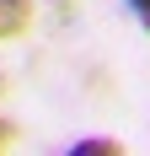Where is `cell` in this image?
Wrapping results in <instances>:
<instances>
[{"label":"cell","instance_id":"obj_1","mask_svg":"<svg viewBox=\"0 0 150 156\" xmlns=\"http://www.w3.org/2000/svg\"><path fill=\"white\" fill-rule=\"evenodd\" d=\"M32 16H38V5H32V0H0V43L22 38V32L32 27Z\"/></svg>","mask_w":150,"mask_h":156},{"label":"cell","instance_id":"obj_2","mask_svg":"<svg viewBox=\"0 0 150 156\" xmlns=\"http://www.w3.org/2000/svg\"><path fill=\"white\" fill-rule=\"evenodd\" d=\"M123 151H129V145L113 140V135H80V140L64 145V156H123Z\"/></svg>","mask_w":150,"mask_h":156},{"label":"cell","instance_id":"obj_3","mask_svg":"<svg viewBox=\"0 0 150 156\" xmlns=\"http://www.w3.org/2000/svg\"><path fill=\"white\" fill-rule=\"evenodd\" d=\"M123 11L134 16V22H139V32L150 38V0H123Z\"/></svg>","mask_w":150,"mask_h":156},{"label":"cell","instance_id":"obj_4","mask_svg":"<svg viewBox=\"0 0 150 156\" xmlns=\"http://www.w3.org/2000/svg\"><path fill=\"white\" fill-rule=\"evenodd\" d=\"M5 145H11V124L0 119V151H5Z\"/></svg>","mask_w":150,"mask_h":156}]
</instances>
